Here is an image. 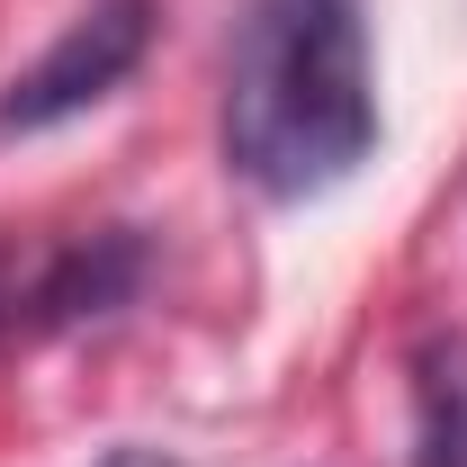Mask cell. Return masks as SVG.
<instances>
[{
    "mask_svg": "<svg viewBox=\"0 0 467 467\" xmlns=\"http://www.w3.org/2000/svg\"><path fill=\"white\" fill-rule=\"evenodd\" d=\"M225 171L261 198H324L378 153L368 0H243L225 55Z\"/></svg>",
    "mask_w": 467,
    "mask_h": 467,
    "instance_id": "6da1fadb",
    "label": "cell"
},
{
    "mask_svg": "<svg viewBox=\"0 0 467 467\" xmlns=\"http://www.w3.org/2000/svg\"><path fill=\"white\" fill-rule=\"evenodd\" d=\"M153 18H162V0H90L55 46L0 90V126H9V135H46V126H63V117L99 109L117 81L144 63Z\"/></svg>",
    "mask_w": 467,
    "mask_h": 467,
    "instance_id": "7a4b0ae2",
    "label": "cell"
},
{
    "mask_svg": "<svg viewBox=\"0 0 467 467\" xmlns=\"http://www.w3.org/2000/svg\"><path fill=\"white\" fill-rule=\"evenodd\" d=\"M153 279V243L135 225H99L81 243L46 252L18 288V333H72V324H109L117 306H135Z\"/></svg>",
    "mask_w": 467,
    "mask_h": 467,
    "instance_id": "3957f363",
    "label": "cell"
},
{
    "mask_svg": "<svg viewBox=\"0 0 467 467\" xmlns=\"http://www.w3.org/2000/svg\"><path fill=\"white\" fill-rule=\"evenodd\" d=\"M413 467H467V333L413 350Z\"/></svg>",
    "mask_w": 467,
    "mask_h": 467,
    "instance_id": "277c9868",
    "label": "cell"
},
{
    "mask_svg": "<svg viewBox=\"0 0 467 467\" xmlns=\"http://www.w3.org/2000/svg\"><path fill=\"white\" fill-rule=\"evenodd\" d=\"M18 288H27V270H18V261L0 252V342L18 333Z\"/></svg>",
    "mask_w": 467,
    "mask_h": 467,
    "instance_id": "5b68a950",
    "label": "cell"
},
{
    "mask_svg": "<svg viewBox=\"0 0 467 467\" xmlns=\"http://www.w3.org/2000/svg\"><path fill=\"white\" fill-rule=\"evenodd\" d=\"M99 467H180V459H171V450H144V441H126V450H109Z\"/></svg>",
    "mask_w": 467,
    "mask_h": 467,
    "instance_id": "8992f818",
    "label": "cell"
}]
</instances>
